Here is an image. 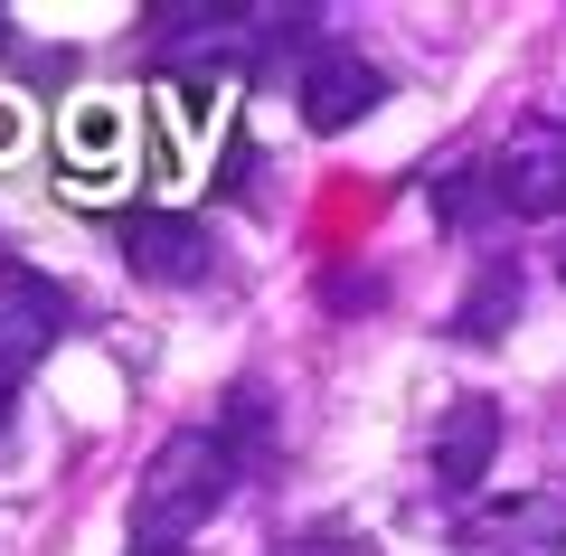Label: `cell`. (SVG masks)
Returning a JSON list of instances; mask_svg holds the SVG:
<instances>
[{"label": "cell", "instance_id": "obj_1", "mask_svg": "<svg viewBox=\"0 0 566 556\" xmlns=\"http://www.w3.org/2000/svg\"><path fill=\"white\" fill-rule=\"evenodd\" d=\"M227 491H237V443H227L218 424H180L161 453L142 462V491H133V556H170L189 528H208V518L227 510Z\"/></svg>", "mask_w": 566, "mask_h": 556}, {"label": "cell", "instance_id": "obj_2", "mask_svg": "<svg viewBox=\"0 0 566 556\" xmlns=\"http://www.w3.org/2000/svg\"><path fill=\"white\" fill-rule=\"evenodd\" d=\"M491 189H501L510 218H566V123L520 114L501 160H491Z\"/></svg>", "mask_w": 566, "mask_h": 556}, {"label": "cell", "instance_id": "obj_3", "mask_svg": "<svg viewBox=\"0 0 566 556\" xmlns=\"http://www.w3.org/2000/svg\"><path fill=\"white\" fill-rule=\"evenodd\" d=\"M66 283L57 274H39V264H0V368L10 378H29L48 349L66 339Z\"/></svg>", "mask_w": 566, "mask_h": 556}, {"label": "cell", "instance_id": "obj_4", "mask_svg": "<svg viewBox=\"0 0 566 556\" xmlns=\"http://www.w3.org/2000/svg\"><path fill=\"white\" fill-rule=\"evenodd\" d=\"M378 104H387V66H368V48L322 39L303 57V123L312 133H349V123H368Z\"/></svg>", "mask_w": 566, "mask_h": 556}, {"label": "cell", "instance_id": "obj_5", "mask_svg": "<svg viewBox=\"0 0 566 556\" xmlns=\"http://www.w3.org/2000/svg\"><path fill=\"white\" fill-rule=\"evenodd\" d=\"M123 264H133L142 283H199L208 264H218V245H208V227H199V218L142 208V218L123 227Z\"/></svg>", "mask_w": 566, "mask_h": 556}, {"label": "cell", "instance_id": "obj_6", "mask_svg": "<svg viewBox=\"0 0 566 556\" xmlns=\"http://www.w3.org/2000/svg\"><path fill=\"white\" fill-rule=\"evenodd\" d=\"M491 453H501V406H491V397H453L444 406V434H434V491L472 500L482 472H491Z\"/></svg>", "mask_w": 566, "mask_h": 556}, {"label": "cell", "instance_id": "obj_7", "mask_svg": "<svg viewBox=\"0 0 566 556\" xmlns=\"http://www.w3.org/2000/svg\"><path fill=\"white\" fill-rule=\"evenodd\" d=\"M463 547H472V556H547V547H566V500H557V491L491 500V510H472Z\"/></svg>", "mask_w": 566, "mask_h": 556}, {"label": "cell", "instance_id": "obj_8", "mask_svg": "<svg viewBox=\"0 0 566 556\" xmlns=\"http://www.w3.org/2000/svg\"><path fill=\"white\" fill-rule=\"evenodd\" d=\"M520 302H528V283H520V264H482V283L463 293V312H453V339H472V349H491V339H510V321H520Z\"/></svg>", "mask_w": 566, "mask_h": 556}, {"label": "cell", "instance_id": "obj_9", "mask_svg": "<svg viewBox=\"0 0 566 556\" xmlns=\"http://www.w3.org/2000/svg\"><path fill=\"white\" fill-rule=\"evenodd\" d=\"M501 199V189H491V170L482 160H453L444 179H434V218H453V227H482V208Z\"/></svg>", "mask_w": 566, "mask_h": 556}, {"label": "cell", "instance_id": "obj_10", "mask_svg": "<svg viewBox=\"0 0 566 556\" xmlns=\"http://www.w3.org/2000/svg\"><path fill=\"white\" fill-rule=\"evenodd\" d=\"M20 141H29V123H20V104H0V160L20 151Z\"/></svg>", "mask_w": 566, "mask_h": 556}, {"label": "cell", "instance_id": "obj_11", "mask_svg": "<svg viewBox=\"0 0 566 556\" xmlns=\"http://www.w3.org/2000/svg\"><path fill=\"white\" fill-rule=\"evenodd\" d=\"M10 397H20V378H10V368H0V424H10Z\"/></svg>", "mask_w": 566, "mask_h": 556}, {"label": "cell", "instance_id": "obj_12", "mask_svg": "<svg viewBox=\"0 0 566 556\" xmlns=\"http://www.w3.org/2000/svg\"><path fill=\"white\" fill-rule=\"evenodd\" d=\"M0 57H10V10H0Z\"/></svg>", "mask_w": 566, "mask_h": 556}]
</instances>
